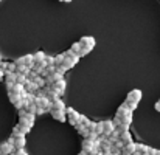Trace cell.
Instances as JSON below:
<instances>
[{
    "instance_id": "obj_1",
    "label": "cell",
    "mask_w": 160,
    "mask_h": 155,
    "mask_svg": "<svg viewBox=\"0 0 160 155\" xmlns=\"http://www.w3.org/2000/svg\"><path fill=\"white\" fill-rule=\"evenodd\" d=\"M79 44L82 45V48H84V54L87 56L89 53L93 50V47H95V39L92 37V36H82L81 39H79Z\"/></svg>"
},
{
    "instance_id": "obj_2",
    "label": "cell",
    "mask_w": 160,
    "mask_h": 155,
    "mask_svg": "<svg viewBox=\"0 0 160 155\" xmlns=\"http://www.w3.org/2000/svg\"><path fill=\"white\" fill-rule=\"evenodd\" d=\"M65 113H67V121H68L72 126H76V124L81 121V116H82V115H79L75 109L68 107V109L65 110Z\"/></svg>"
},
{
    "instance_id": "obj_3",
    "label": "cell",
    "mask_w": 160,
    "mask_h": 155,
    "mask_svg": "<svg viewBox=\"0 0 160 155\" xmlns=\"http://www.w3.org/2000/svg\"><path fill=\"white\" fill-rule=\"evenodd\" d=\"M14 62H16V65H28L31 70H33V67L36 65V64H34V57H33V54H25V56H20V57H17Z\"/></svg>"
},
{
    "instance_id": "obj_4",
    "label": "cell",
    "mask_w": 160,
    "mask_h": 155,
    "mask_svg": "<svg viewBox=\"0 0 160 155\" xmlns=\"http://www.w3.org/2000/svg\"><path fill=\"white\" fill-rule=\"evenodd\" d=\"M115 130H117V127H115V124H113V119L103 121V135H104V137H110Z\"/></svg>"
},
{
    "instance_id": "obj_5",
    "label": "cell",
    "mask_w": 160,
    "mask_h": 155,
    "mask_svg": "<svg viewBox=\"0 0 160 155\" xmlns=\"http://www.w3.org/2000/svg\"><path fill=\"white\" fill-rule=\"evenodd\" d=\"M142 96H143L142 90H138V89H134V90H131V92L128 93V96H126V101H132V103H140Z\"/></svg>"
},
{
    "instance_id": "obj_6",
    "label": "cell",
    "mask_w": 160,
    "mask_h": 155,
    "mask_svg": "<svg viewBox=\"0 0 160 155\" xmlns=\"http://www.w3.org/2000/svg\"><path fill=\"white\" fill-rule=\"evenodd\" d=\"M65 87H67L65 81H64V79H61V81H58L56 84H53V85H52V90H53L54 93L61 98V96L64 95V92H65Z\"/></svg>"
},
{
    "instance_id": "obj_7",
    "label": "cell",
    "mask_w": 160,
    "mask_h": 155,
    "mask_svg": "<svg viewBox=\"0 0 160 155\" xmlns=\"http://www.w3.org/2000/svg\"><path fill=\"white\" fill-rule=\"evenodd\" d=\"M12 137H14V144H16V148H25V144H27V138H25L23 133L12 132Z\"/></svg>"
},
{
    "instance_id": "obj_8",
    "label": "cell",
    "mask_w": 160,
    "mask_h": 155,
    "mask_svg": "<svg viewBox=\"0 0 160 155\" xmlns=\"http://www.w3.org/2000/svg\"><path fill=\"white\" fill-rule=\"evenodd\" d=\"M50 113H52L53 119L59 121V123H65V121H67V113H65V110H50Z\"/></svg>"
},
{
    "instance_id": "obj_9",
    "label": "cell",
    "mask_w": 160,
    "mask_h": 155,
    "mask_svg": "<svg viewBox=\"0 0 160 155\" xmlns=\"http://www.w3.org/2000/svg\"><path fill=\"white\" fill-rule=\"evenodd\" d=\"M14 149H16V146L9 144L8 141H5V143L0 144V151H2V154L3 155H11L12 152H14Z\"/></svg>"
},
{
    "instance_id": "obj_10",
    "label": "cell",
    "mask_w": 160,
    "mask_h": 155,
    "mask_svg": "<svg viewBox=\"0 0 160 155\" xmlns=\"http://www.w3.org/2000/svg\"><path fill=\"white\" fill-rule=\"evenodd\" d=\"M25 90H27L28 93H34V95H36V93L41 90V87H39L36 82H33V81H28V82L25 84Z\"/></svg>"
},
{
    "instance_id": "obj_11",
    "label": "cell",
    "mask_w": 160,
    "mask_h": 155,
    "mask_svg": "<svg viewBox=\"0 0 160 155\" xmlns=\"http://www.w3.org/2000/svg\"><path fill=\"white\" fill-rule=\"evenodd\" d=\"M30 130H31V127H30V126H25V124H22V123H17L16 127L12 129V132H19V133H23V135L30 133Z\"/></svg>"
},
{
    "instance_id": "obj_12",
    "label": "cell",
    "mask_w": 160,
    "mask_h": 155,
    "mask_svg": "<svg viewBox=\"0 0 160 155\" xmlns=\"http://www.w3.org/2000/svg\"><path fill=\"white\" fill-rule=\"evenodd\" d=\"M137 152V143H131V144H124L121 149V154H135Z\"/></svg>"
},
{
    "instance_id": "obj_13",
    "label": "cell",
    "mask_w": 160,
    "mask_h": 155,
    "mask_svg": "<svg viewBox=\"0 0 160 155\" xmlns=\"http://www.w3.org/2000/svg\"><path fill=\"white\" fill-rule=\"evenodd\" d=\"M120 141H121L123 144H131V143H134L131 132H129V130H128V132H121V133H120Z\"/></svg>"
},
{
    "instance_id": "obj_14",
    "label": "cell",
    "mask_w": 160,
    "mask_h": 155,
    "mask_svg": "<svg viewBox=\"0 0 160 155\" xmlns=\"http://www.w3.org/2000/svg\"><path fill=\"white\" fill-rule=\"evenodd\" d=\"M64 56H65V59H68V61H70V62H73L75 65H76V64H78V61L81 59L76 53H73L72 50H67V51L64 53Z\"/></svg>"
},
{
    "instance_id": "obj_15",
    "label": "cell",
    "mask_w": 160,
    "mask_h": 155,
    "mask_svg": "<svg viewBox=\"0 0 160 155\" xmlns=\"http://www.w3.org/2000/svg\"><path fill=\"white\" fill-rule=\"evenodd\" d=\"M70 50L73 53H76L79 57H84V56H86V54H84V48H82V45H81L79 42H75V44L70 47Z\"/></svg>"
},
{
    "instance_id": "obj_16",
    "label": "cell",
    "mask_w": 160,
    "mask_h": 155,
    "mask_svg": "<svg viewBox=\"0 0 160 155\" xmlns=\"http://www.w3.org/2000/svg\"><path fill=\"white\" fill-rule=\"evenodd\" d=\"M16 79H17V73L6 71V75H5V84H16Z\"/></svg>"
},
{
    "instance_id": "obj_17",
    "label": "cell",
    "mask_w": 160,
    "mask_h": 155,
    "mask_svg": "<svg viewBox=\"0 0 160 155\" xmlns=\"http://www.w3.org/2000/svg\"><path fill=\"white\" fill-rule=\"evenodd\" d=\"M52 110H67V109H65V104L62 99H56L52 103Z\"/></svg>"
},
{
    "instance_id": "obj_18",
    "label": "cell",
    "mask_w": 160,
    "mask_h": 155,
    "mask_svg": "<svg viewBox=\"0 0 160 155\" xmlns=\"http://www.w3.org/2000/svg\"><path fill=\"white\" fill-rule=\"evenodd\" d=\"M16 73H20V75L30 76V73H31V68H30L28 65H17V70H16Z\"/></svg>"
},
{
    "instance_id": "obj_19",
    "label": "cell",
    "mask_w": 160,
    "mask_h": 155,
    "mask_svg": "<svg viewBox=\"0 0 160 155\" xmlns=\"http://www.w3.org/2000/svg\"><path fill=\"white\" fill-rule=\"evenodd\" d=\"M33 57H34V64H41V62L45 61L47 54H45L44 51H36L34 54H33Z\"/></svg>"
},
{
    "instance_id": "obj_20",
    "label": "cell",
    "mask_w": 160,
    "mask_h": 155,
    "mask_svg": "<svg viewBox=\"0 0 160 155\" xmlns=\"http://www.w3.org/2000/svg\"><path fill=\"white\" fill-rule=\"evenodd\" d=\"M53 73H56V67H54V65H48V67L44 70V73H42L41 76H44V78H48V76H52Z\"/></svg>"
},
{
    "instance_id": "obj_21",
    "label": "cell",
    "mask_w": 160,
    "mask_h": 155,
    "mask_svg": "<svg viewBox=\"0 0 160 155\" xmlns=\"http://www.w3.org/2000/svg\"><path fill=\"white\" fill-rule=\"evenodd\" d=\"M28 81H30V79H28V76H25V75H20V73H17V79H16V84L25 85V84H27Z\"/></svg>"
},
{
    "instance_id": "obj_22",
    "label": "cell",
    "mask_w": 160,
    "mask_h": 155,
    "mask_svg": "<svg viewBox=\"0 0 160 155\" xmlns=\"http://www.w3.org/2000/svg\"><path fill=\"white\" fill-rule=\"evenodd\" d=\"M64 61H65V56H64V53H62V54H56V56H54V67H59V65H62V64H64Z\"/></svg>"
},
{
    "instance_id": "obj_23",
    "label": "cell",
    "mask_w": 160,
    "mask_h": 155,
    "mask_svg": "<svg viewBox=\"0 0 160 155\" xmlns=\"http://www.w3.org/2000/svg\"><path fill=\"white\" fill-rule=\"evenodd\" d=\"M137 151H138L140 154H148V152H149V146L142 144V143H137Z\"/></svg>"
},
{
    "instance_id": "obj_24",
    "label": "cell",
    "mask_w": 160,
    "mask_h": 155,
    "mask_svg": "<svg viewBox=\"0 0 160 155\" xmlns=\"http://www.w3.org/2000/svg\"><path fill=\"white\" fill-rule=\"evenodd\" d=\"M124 104L128 105V109H129L131 112H134V110L138 107V103H132V101H124Z\"/></svg>"
},
{
    "instance_id": "obj_25",
    "label": "cell",
    "mask_w": 160,
    "mask_h": 155,
    "mask_svg": "<svg viewBox=\"0 0 160 155\" xmlns=\"http://www.w3.org/2000/svg\"><path fill=\"white\" fill-rule=\"evenodd\" d=\"M62 67H65V68H67V71H68V70H72V68L75 67V64H73V62H70L68 59H65V61H64V64H62Z\"/></svg>"
},
{
    "instance_id": "obj_26",
    "label": "cell",
    "mask_w": 160,
    "mask_h": 155,
    "mask_svg": "<svg viewBox=\"0 0 160 155\" xmlns=\"http://www.w3.org/2000/svg\"><path fill=\"white\" fill-rule=\"evenodd\" d=\"M27 152H25V148H16L14 149V152L11 155H25Z\"/></svg>"
},
{
    "instance_id": "obj_27",
    "label": "cell",
    "mask_w": 160,
    "mask_h": 155,
    "mask_svg": "<svg viewBox=\"0 0 160 155\" xmlns=\"http://www.w3.org/2000/svg\"><path fill=\"white\" fill-rule=\"evenodd\" d=\"M95 132H97L100 137L103 135V121H101V123H97V130H95Z\"/></svg>"
},
{
    "instance_id": "obj_28",
    "label": "cell",
    "mask_w": 160,
    "mask_h": 155,
    "mask_svg": "<svg viewBox=\"0 0 160 155\" xmlns=\"http://www.w3.org/2000/svg\"><path fill=\"white\" fill-rule=\"evenodd\" d=\"M56 71H58V73H61V75H65L67 68H65V67H62V65H59V67H56Z\"/></svg>"
},
{
    "instance_id": "obj_29",
    "label": "cell",
    "mask_w": 160,
    "mask_h": 155,
    "mask_svg": "<svg viewBox=\"0 0 160 155\" xmlns=\"http://www.w3.org/2000/svg\"><path fill=\"white\" fill-rule=\"evenodd\" d=\"M149 155H160V151L159 149H152V148H149Z\"/></svg>"
},
{
    "instance_id": "obj_30",
    "label": "cell",
    "mask_w": 160,
    "mask_h": 155,
    "mask_svg": "<svg viewBox=\"0 0 160 155\" xmlns=\"http://www.w3.org/2000/svg\"><path fill=\"white\" fill-rule=\"evenodd\" d=\"M45 112H48V110H45V109H39V107H38V112H36V115H39V116H41V115H44Z\"/></svg>"
},
{
    "instance_id": "obj_31",
    "label": "cell",
    "mask_w": 160,
    "mask_h": 155,
    "mask_svg": "<svg viewBox=\"0 0 160 155\" xmlns=\"http://www.w3.org/2000/svg\"><path fill=\"white\" fill-rule=\"evenodd\" d=\"M5 75H6V71L0 68V81H5Z\"/></svg>"
},
{
    "instance_id": "obj_32",
    "label": "cell",
    "mask_w": 160,
    "mask_h": 155,
    "mask_svg": "<svg viewBox=\"0 0 160 155\" xmlns=\"http://www.w3.org/2000/svg\"><path fill=\"white\" fill-rule=\"evenodd\" d=\"M6 141H8L9 144H12V146H16V144H14V137H12V135H11V137H9V138H8Z\"/></svg>"
},
{
    "instance_id": "obj_33",
    "label": "cell",
    "mask_w": 160,
    "mask_h": 155,
    "mask_svg": "<svg viewBox=\"0 0 160 155\" xmlns=\"http://www.w3.org/2000/svg\"><path fill=\"white\" fill-rule=\"evenodd\" d=\"M154 109H156L157 112H160V99L157 101V103H156V105H154Z\"/></svg>"
},
{
    "instance_id": "obj_34",
    "label": "cell",
    "mask_w": 160,
    "mask_h": 155,
    "mask_svg": "<svg viewBox=\"0 0 160 155\" xmlns=\"http://www.w3.org/2000/svg\"><path fill=\"white\" fill-rule=\"evenodd\" d=\"M59 2H65V3H70L72 0H59Z\"/></svg>"
},
{
    "instance_id": "obj_35",
    "label": "cell",
    "mask_w": 160,
    "mask_h": 155,
    "mask_svg": "<svg viewBox=\"0 0 160 155\" xmlns=\"http://www.w3.org/2000/svg\"><path fill=\"white\" fill-rule=\"evenodd\" d=\"M132 155H143V154H140V152H138V151H137V152H135V154H132Z\"/></svg>"
},
{
    "instance_id": "obj_36",
    "label": "cell",
    "mask_w": 160,
    "mask_h": 155,
    "mask_svg": "<svg viewBox=\"0 0 160 155\" xmlns=\"http://www.w3.org/2000/svg\"><path fill=\"white\" fill-rule=\"evenodd\" d=\"M121 155H131V154H121Z\"/></svg>"
},
{
    "instance_id": "obj_37",
    "label": "cell",
    "mask_w": 160,
    "mask_h": 155,
    "mask_svg": "<svg viewBox=\"0 0 160 155\" xmlns=\"http://www.w3.org/2000/svg\"><path fill=\"white\" fill-rule=\"evenodd\" d=\"M0 155H3V154H2V151H0Z\"/></svg>"
},
{
    "instance_id": "obj_38",
    "label": "cell",
    "mask_w": 160,
    "mask_h": 155,
    "mask_svg": "<svg viewBox=\"0 0 160 155\" xmlns=\"http://www.w3.org/2000/svg\"><path fill=\"white\" fill-rule=\"evenodd\" d=\"M79 155H84V154H82V152H81V154H79Z\"/></svg>"
},
{
    "instance_id": "obj_39",
    "label": "cell",
    "mask_w": 160,
    "mask_h": 155,
    "mask_svg": "<svg viewBox=\"0 0 160 155\" xmlns=\"http://www.w3.org/2000/svg\"><path fill=\"white\" fill-rule=\"evenodd\" d=\"M98 155H103V154H101V152H100V154H98Z\"/></svg>"
},
{
    "instance_id": "obj_40",
    "label": "cell",
    "mask_w": 160,
    "mask_h": 155,
    "mask_svg": "<svg viewBox=\"0 0 160 155\" xmlns=\"http://www.w3.org/2000/svg\"><path fill=\"white\" fill-rule=\"evenodd\" d=\"M0 62H2V59H0Z\"/></svg>"
},
{
    "instance_id": "obj_41",
    "label": "cell",
    "mask_w": 160,
    "mask_h": 155,
    "mask_svg": "<svg viewBox=\"0 0 160 155\" xmlns=\"http://www.w3.org/2000/svg\"><path fill=\"white\" fill-rule=\"evenodd\" d=\"M25 155H28V154H25Z\"/></svg>"
}]
</instances>
